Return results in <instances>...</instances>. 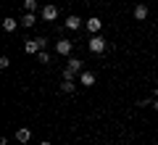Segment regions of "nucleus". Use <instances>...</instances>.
<instances>
[{
  "mask_svg": "<svg viewBox=\"0 0 158 145\" xmlns=\"http://www.w3.org/2000/svg\"><path fill=\"white\" fill-rule=\"evenodd\" d=\"M42 19H45V21H56L58 19V8L56 6H45L42 8Z\"/></svg>",
  "mask_w": 158,
  "mask_h": 145,
  "instance_id": "5",
  "label": "nucleus"
},
{
  "mask_svg": "<svg viewBox=\"0 0 158 145\" xmlns=\"http://www.w3.org/2000/svg\"><path fill=\"white\" fill-rule=\"evenodd\" d=\"M29 137H32V132H29L27 127H21V129H16V140H19V143H29Z\"/></svg>",
  "mask_w": 158,
  "mask_h": 145,
  "instance_id": "9",
  "label": "nucleus"
},
{
  "mask_svg": "<svg viewBox=\"0 0 158 145\" xmlns=\"http://www.w3.org/2000/svg\"><path fill=\"white\" fill-rule=\"evenodd\" d=\"M40 145H50V143H48V140H42V143H40Z\"/></svg>",
  "mask_w": 158,
  "mask_h": 145,
  "instance_id": "18",
  "label": "nucleus"
},
{
  "mask_svg": "<svg viewBox=\"0 0 158 145\" xmlns=\"http://www.w3.org/2000/svg\"><path fill=\"white\" fill-rule=\"evenodd\" d=\"M37 61H40V63H48V61H50V56H48L45 50H40V53H37Z\"/></svg>",
  "mask_w": 158,
  "mask_h": 145,
  "instance_id": "16",
  "label": "nucleus"
},
{
  "mask_svg": "<svg viewBox=\"0 0 158 145\" xmlns=\"http://www.w3.org/2000/svg\"><path fill=\"white\" fill-rule=\"evenodd\" d=\"M74 87H77L74 82H69V79H63V84H61V92H74Z\"/></svg>",
  "mask_w": 158,
  "mask_h": 145,
  "instance_id": "14",
  "label": "nucleus"
},
{
  "mask_svg": "<svg viewBox=\"0 0 158 145\" xmlns=\"http://www.w3.org/2000/svg\"><path fill=\"white\" fill-rule=\"evenodd\" d=\"M95 74H92V71H82V74H79V84H82V87H92V84H95Z\"/></svg>",
  "mask_w": 158,
  "mask_h": 145,
  "instance_id": "4",
  "label": "nucleus"
},
{
  "mask_svg": "<svg viewBox=\"0 0 158 145\" xmlns=\"http://www.w3.org/2000/svg\"><path fill=\"white\" fill-rule=\"evenodd\" d=\"M66 69H71L74 74H79V71H82V61H79V58H69V63H66Z\"/></svg>",
  "mask_w": 158,
  "mask_h": 145,
  "instance_id": "10",
  "label": "nucleus"
},
{
  "mask_svg": "<svg viewBox=\"0 0 158 145\" xmlns=\"http://www.w3.org/2000/svg\"><path fill=\"white\" fill-rule=\"evenodd\" d=\"M71 48H74L71 40H58V42H56V53H58V56H69Z\"/></svg>",
  "mask_w": 158,
  "mask_h": 145,
  "instance_id": "3",
  "label": "nucleus"
},
{
  "mask_svg": "<svg viewBox=\"0 0 158 145\" xmlns=\"http://www.w3.org/2000/svg\"><path fill=\"white\" fill-rule=\"evenodd\" d=\"M87 48H90V53H103L106 50V40H103L100 34H95V37L87 42Z\"/></svg>",
  "mask_w": 158,
  "mask_h": 145,
  "instance_id": "2",
  "label": "nucleus"
},
{
  "mask_svg": "<svg viewBox=\"0 0 158 145\" xmlns=\"http://www.w3.org/2000/svg\"><path fill=\"white\" fill-rule=\"evenodd\" d=\"M34 21H37V16H34V13H24V19H21V24H24V27H34Z\"/></svg>",
  "mask_w": 158,
  "mask_h": 145,
  "instance_id": "12",
  "label": "nucleus"
},
{
  "mask_svg": "<svg viewBox=\"0 0 158 145\" xmlns=\"http://www.w3.org/2000/svg\"><path fill=\"white\" fill-rule=\"evenodd\" d=\"M48 45V40L45 37H37V40H27V45H24V50L29 53V56H34V53H40L42 48Z\"/></svg>",
  "mask_w": 158,
  "mask_h": 145,
  "instance_id": "1",
  "label": "nucleus"
},
{
  "mask_svg": "<svg viewBox=\"0 0 158 145\" xmlns=\"http://www.w3.org/2000/svg\"><path fill=\"white\" fill-rule=\"evenodd\" d=\"M100 27H103V21H100V19H98V16L87 19V29H90L92 34H98V32H100Z\"/></svg>",
  "mask_w": 158,
  "mask_h": 145,
  "instance_id": "6",
  "label": "nucleus"
},
{
  "mask_svg": "<svg viewBox=\"0 0 158 145\" xmlns=\"http://www.w3.org/2000/svg\"><path fill=\"white\" fill-rule=\"evenodd\" d=\"M3 29H6V32H16V19H3Z\"/></svg>",
  "mask_w": 158,
  "mask_h": 145,
  "instance_id": "11",
  "label": "nucleus"
},
{
  "mask_svg": "<svg viewBox=\"0 0 158 145\" xmlns=\"http://www.w3.org/2000/svg\"><path fill=\"white\" fill-rule=\"evenodd\" d=\"M63 79H69V82H74V79H77V74H74L71 69H63Z\"/></svg>",
  "mask_w": 158,
  "mask_h": 145,
  "instance_id": "15",
  "label": "nucleus"
},
{
  "mask_svg": "<svg viewBox=\"0 0 158 145\" xmlns=\"http://www.w3.org/2000/svg\"><path fill=\"white\" fill-rule=\"evenodd\" d=\"M79 27H82V19H79V16H69V19H66V29H71V32H77Z\"/></svg>",
  "mask_w": 158,
  "mask_h": 145,
  "instance_id": "7",
  "label": "nucleus"
},
{
  "mask_svg": "<svg viewBox=\"0 0 158 145\" xmlns=\"http://www.w3.org/2000/svg\"><path fill=\"white\" fill-rule=\"evenodd\" d=\"M135 19H137V21H145V19H148V6H142V3L135 6Z\"/></svg>",
  "mask_w": 158,
  "mask_h": 145,
  "instance_id": "8",
  "label": "nucleus"
},
{
  "mask_svg": "<svg viewBox=\"0 0 158 145\" xmlns=\"http://www.w3.org/2000/svg\"><path fill=\"white\" fill-rule=\"evenodd\" d=\"M8 66H11V58L3 56V58H0V69H8Z\"/></svg>",
  "mask_w": 158,
  "mask_h": 145,
  "instance_id": "17",
  "label": "nucleus"
},
{
  "mask_svg": "<svg viewBox=\"0 0 158 145\" xmlns=\"http://www.w3.org/2000/svg\"><path fill=\"white\" fill-rule=\"evenodd\" d=\"M24 11L34 13V11H37V0H24Z\"/></svg>",
  "mask_w": 158,
  "mask_h": 145,
  "instance_id": "13",
  "label": "nucleus"
}]
</instances>
